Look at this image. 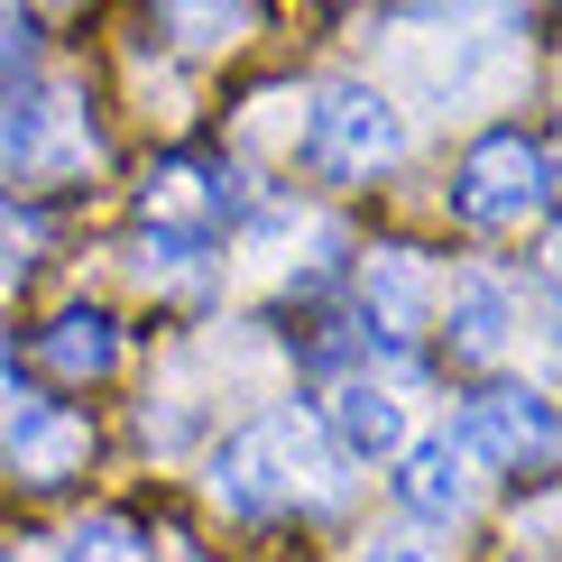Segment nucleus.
<instances>
[{
	"label": "nucleus",
	"instance_id": "1",
	"mask_svg": "<svg viewBox=\"0 0 562 562\" xmlns=\"http://www.w3.org/2000/svg\"><path fill=\"white\" fill-rule=\"evenodd\" d=\"M213 498L231 517H286V507H341L350 498V452L333 425L304 406H277L259 425H240L213 452Z\"/></svg>",
	"mask_w": 562,
	"mask_h": 562
},
{
	"label": "nucleus",
	"instance_id": "13",
	"mask_svg": "<svg viewBox=\"0 0 562 562\" xmlns=\"http://www.w3.org/2000/svg\"><path fill=\"white\" fill-rule=\"evenodd\" d=\"M56 562H148V544H138V526H121V517H83Z\"/></svg>",
	"mask_w": 562,
	"mask_h": 562
},
{
	"label": "nucleus",
	"instance_id": "9",
	"mask_svg": "<svg viewBox=\"0 0 562 562\" xmlns=\"http://www.w3.org/2000/svg\"><path fill=\"white\" fill-rule=\"evenodd\" d=\"M323 425H333V442L350 461H387V452H406V396L379 379H350V387H333Z\"/></svg>",
	"mask_w": 562,
	"mask_h": 562
},
{
	"label": "nucleus",
	"instance_id": "6",
	"mask_svg": "<svg viewBox=\"0 0 562 562\" xmlns=\"http://www.w3.org/2000/svg\"><path fill=\"white\" fill-rule=\"evenodd\" d=\"M480 461H471V442L461 434H425V442H406L396 452V507H406L415 526H461L471 517V498H480Z\"/></svg>",
	"mask_w": 562,
	"mask_h": 562
},
{
	"label": "nucleus",
	"instance_id": "10",
	"mask_svg": "<svg viewBox=\"0 0 562 562\" xmlns=\"http://www.w3.org/2000/svg\"><path fill=\"white\" fill-rule=\"evenodd\" d=\"M360 304H369V323L396 341V333H415L425 323V304H434V268L415 259V249H369V268H360Z\"/></svg>",
	"mask_w": 562,
	"mask_h": 562
},
{
	"label": "nucleus",
	"instance_id": "7",
	"mask_svg": "<svg viewBox=\"0 0 562 562\" xmlns=\"http://www.w3.org/2000/svg\"><path fill=\"white\" fill-rule=\"evenodd\" d=\"M0 442H10V461H19V471H29L37 488H46V480H65V471H75V461L92 452L83 415L37 406V396H19V387H10V406H0Z\"/></svg>",
	"mask_w": 562,
	"mask_h": 562
},
{
	"label": "nucleus",
	"instance_id": "11",
	"mask_svg": "<svg viewBox=\"0 0 562 562\" xmlns=\"http://www.w3.org/2000/svg\"><path fill=\"white\" fill-rule=\"evenodd\" d=\"M37 360L56 369V379H111V369H121V323H111L102 304H65L37 333Z\"/></svg>",
	"mask_w": 562,
	"mask_h": 562
},
{
	"label": "nucleus",
	"instance_id": "15",
	"mask_svg": "<svg viewBox=\"0 0 562 562\" xmlns=\"http://www.w3.org/2000/svg\"><path fill=\"white\" fill-rule=\"evenodd\" d=\"M360 562H434V553H425V535H369Z\"/></svg>",
	"mask_w": 562,
	"mask_h": 562
},
{
	"label": "nucleus",
	"instance_id": "16",
	"mask_svg": "<svg viewBox=\"0 0 562 562\" xmlns=\"http://www.w3.org/2000/svg\"><path fill=\"white\" fill-rule=\"evenodd\" d=\"M0 65H29V19L0 10Z\"/></svg>",
	"mask_w": 562,
	"mask_h": 562
},
{
	"label": "nucleus",
	"instance_id": "5",
	"mask_svg": "<svg viewBox=\"0 0 562 562\" xmlns=\"http://www.w3.org/2000/svg\"><path fill=\"white\" fill-rule=\"evenodd\" d=\"M92 157H102V138L83 130L75 102H56V92H37V102H10L0 111V167L19 184H56V176H83Z\"/></svg>",
	"mask_w": 562,
	"mask_h": 562
},
{
	"label": "nucleus",
	"instance_id": "14",
	"mask_svg": "<svg viewBox=\"0 0 562 562\" xmlns=\"http://www.w3.org/2000/svg\"><path fill=\"white\" fill-rule=\"evenodd\" d=\"M157 10L176 19L184 46H231L240 37V0H157Z\"/></svg>",
	"mask_w": 562,
	"mask_h": 562
},
{
	"label": "nucleus",
	"instance_id": "8",
	"mask_svg": "<svg viewBox=\"0 0 562 562\" xmlns=\"http://www.w3.org/2000/svg\"><path fill=\"white\" fill-rule=\"evenodd\" d=\"M138 203H148L157 231H194V240H213L222 213H231L240 194H231L203 157H167V167H148V194H138Z\"/></svg>",
	"mask_w": 562,
	"mask_h": 562
},
{
	"label": "nucleus",
	"instance_id": "12",
	"mask_svg": "<svg viewBox=\"0 0 562 562\" xmlns=\"http://www.w3.org/2000/svg\"><path fill=\"white\" fill-rule=\"evenodd\" d=\"M507 333H517V304H507V286H498L488 268H471V277L452 286V350H461L471 369H488V360L507 350Z\"/></svg>",
	"mask_w": 562,
	"mask_h": 562
},
{
	"label": "nucleus",
	"instance_id": "18",
	"mask_svg": "<svg viewBox=\"0 0 562 562\" xmlns=\"http://www.w3.org/2000/svg\"><path fill=\"white\" fill-rule=\"evenodd\" d=\"M46 10H75V0H46Z\"/></svg>",
	"mask_w": 562,
	"mask_h": 562
},
{
	"label": "nucleus",
	"instance_id": "2",
	"mask_svg": "<svg viewBox=\"0 0 562 562\" xmlns=\"http://www.w3.org/2000/svg\"><path fill=\"white\" fill-rule=\"evenodd\" d=\"M406 157V121L379 83H323L314 121H304V167L323 184H369Z\"/></svg>",
	"mask_w": 562,
	"mask_h": 562
},
{
	"label": "nucleus",
	"instance_id": "3",
	"mask_svg": "<svg viewBox=\"0 0 562 562\" xmlns=\"http://www.w3.org/2000/svg\"><path fill=\"white\" fill-rule=\"evenodd\" d=\"M544 203V148L526 130H480L452 167V213L480 222V231H507Z\"/></svg>",
	"mask_w": 562,
	"mask_h": 562
},
{
	"label": "nucleus",
	"instance_id": "17",
	"mask_svg": "<svg viewBox=\"0 0 562 562\" xmlns=\"http://www.w3.org/2000/svg\"><path fill=\"white\" fill-rule=\"evenodd\" d=\"M10 268H19V259H10V240H0V286H10Z\"/></svg>",
	"mask_w": 562,
	"mask_h": 562
},
{
	"label": "nucleus",
	"instance_id": "4",
	"mask_svg": "<svg viewBox=\"0 0 562 562\" xmlns=\"http://www.w3.org/2000/svg\"><path fill=\"white\" fill-rule=\"evenodd\" d=\"M461 442H471V461H488V471H544V461L562 452V415L544 387H480L461 396Z\"/></svg>",
	"mask_w": 562,
	"mask_h": 562
}]
</instances>
